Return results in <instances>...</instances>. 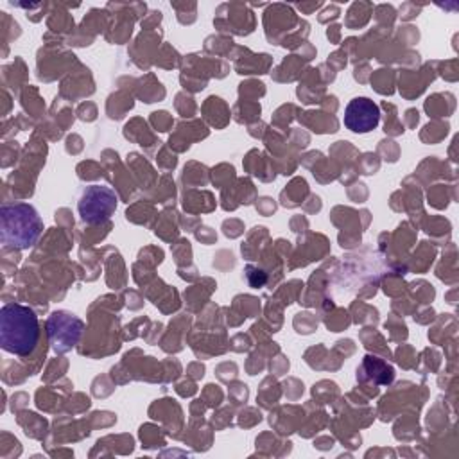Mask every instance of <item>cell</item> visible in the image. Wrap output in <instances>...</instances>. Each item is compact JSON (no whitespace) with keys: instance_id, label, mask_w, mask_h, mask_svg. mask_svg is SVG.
Masks as SVG:
<instances>
[{"instance_id":"cell-1","label":"cell","mask_w":459,"mask_h":459,"mask_svg":"<svg viewBox=\"0 0 459 459\" xmlns=\"http://www.w3.org/2000/svg\"><path fill=\"white\" fill-rule=\"evenodd\" d=\"M39 339L38 316L30 307L7 303L0 310V346L2 350L27 357L32 353Z\"/></svg>"},{"instance_id":"cell-2","label":"cell","mask_w":459,"mask_h":459,"mask_svg":"<svg viewBox=\"0 0 459 459\" xmlns=\"http://www.w3.org/2000/svg\"><path fill=\"white\" fill-rule=\"evenodd\" d=\"M43 231V221L27 203H7L0 208V240L5 247L27 249Z\"/></svg>"},{"instance_id":"cell-3","label":"cell","mask_w":459,"mask_h":459,"mask_svg":"<svg viewBox=\"0 0 459 459\" xmlns=\"http://www.w3.org/2000/svg\"><path fill=\"white\" fill-rule=\"evenodd\" d=\"M79 215L86 224H99L108 221L117 210V195L109 186L90 185L79 197Z\"/></svg>"},{"instance_id":"cell-4","label":"cell","mask_w":459,"mask_h":459,"mask_svg":"<svg viewBox=\"0 0 459 459\" xmlns=\"http://www.w3.org/2000/svg\"><path fill=\"white\" fill-rule=\"evenodd\" d=\"M82 330L84 323L66 310H56L47 319L48 344L56 353L70 351L77 344Z\"/></svg>"},{"instance_id":"cell-5","label":"cell","mask_w":459,"mask_h":459,"mask_svg":"<svg viewBox=\"0 0 459 459\" xmlns=\"http://www.w3.org/2000/svg\"><path fill=\"white\" fill-rule=\"evenodd\" d=\"M380 122L378 106L368 97H355L346 104L344 126L353 133H369Z\"/></svg>"}]
</instances>
